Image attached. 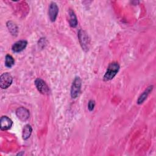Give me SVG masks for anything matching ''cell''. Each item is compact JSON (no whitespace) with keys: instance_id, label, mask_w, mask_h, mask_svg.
I'll list each match as a JSON object with an SVG mask.
<instances>
[{"instance_id":"obj_1","label":"cell","mask_w":156,"mask_h":156,"mask_svg":"<svg viewBox=\"0 0 156 156\" xmlns=\"http://www.w3.org/2000/svg\"><path fill=\"white\" fill-rule=\"evenodd\" d=\"M119 65L117 62H113L109 64L107 71L104 76V80L108 81L113 79L119 70Z\"/></svg>"},{"instance_id":"obj_2","label":"cell","mask_w":156,"mask_h":156,"mask_svg":"<svg viewBox=\"0 0 156 156\" xmlns=\"http://www.w3.org/2000/svg\"><path fill=\"white\" fill-rule=\"evenodd\" d=\"M78 38L82 49L87 51L90 46V39L85 31L80 29L78 32Z\"/></svg>"},{"instance_id":"obj_3","label":"cell","mask_w":156,"mask_h":156,"mask_svg":"<svg viewBox=\"0 0 156 156\" xmlns=\"http://www.w3.org/2000/svg\"><path fill=\"white\" fill-rule=\"evenodd\" d=\"M82 81L79 77H76L73 82L71 88V96L72 98H76L80 91Z\"/></svg>"},{"instance_id":"obj_4","label":"cell","mask_w":156,"mask_h":156,"mask_svg":"<svg viewBox=\"0 0 156 156\" xmlns=\"http://www.w3.org/2000/svg\"><path fill=\"white\" fill-rule=\"evenodd\" d=\"M13 81L11 74L9 73H4L0 77V87L2 89H6L10 86Z\"/></svg>"},{"instance_id":"obj_5","label":"cell","mask_w":156,"mask_h":156,"mask_svg":"<svg viewBox=\"0 0 156 156\" xmlns=\"http://www.w3.org/2000/svg\"><path fill=\"white\" fill-rule=\"evenodd\" d=\"M35 85L38 91L43 94H48L49 93V88L46 83L41 79L37 78L35 80Z\"/></svg>"},{"instance_id":"obj_6","label":"cell","mask_w":156,"mask_h":156,"mask_svg":"<svg viewBox=\"0 0 156 156\" xmlns=\"http://www.w3.org/2000/svg\"><path fill=\"white\" fill-rule=\"evenodd\" d=\"M16 115L17 117L22 121H27L30 116L29 111L23 107H19L16 109Z\"/></svg>"},{"instance_id":"obj_7","label":"cell","mask_w":156,"mask_h":156,"mask_svg":"<svg viewBox=\"0 0 156 156\" xmlns=\"http://www.w3.org/2000/svg\"><path fill=\"white\" fill-rule=\"evenodd\" d=\"M58 12V8L57 4L54 2H52L50 4V5L49 7V16L52 22H54L55 21L57 16Z\"/></svg>"},{"instance_id":"obj_8","label":"cell","mask_w":156,"mask_h":156,"mask_svg":"<svg viewBox=\"0 0 156 156\" xmlns=\"http://www.w3.org/2000/svg\"><path fill=\"white\" fill-rule=\"evenodd\" d=\"M0 128L2 130H7L11 128L12 126V121L7 116H2L0 119Z\"/></svg>"},{"instance_id":"obj_9","label":"cell","mask_w":156,"mask_h":156,"mask_svg":"<svg viewBox=\"0 0 156 156\" xmlns=\"http://www.w3.org/2000/svg\"><path fill=\"white\" fill-rule=\"evenodd\" d=\"M27 44V41L26 40H20L15 42L12 47V50L14 52H20L23 51Z\"/></svg>"},{"instance_id":"obj_10","label":"cell","mask_w":156,"mask_h":156,"mask_svg":"<svg viewBox=\"0 0 156 156\" xmlns=\"http://www.w3.org/2000/svg\"><path fill=\"white\" fill-rule=\"evenodd\" d=\"M153 89V86L152 85H150L144 91L143 93L139 96L138 101H137V104H141L144 102V101L147 99L148 95L149 94V93L152 91Z\"/></svg>"},{"instance_id":"obj_11","label":"cell","mask_w":156,"mask_h":156,"mask_svg":"<svg viewBox=\"0 0 156 156\" xmlns=\"http://www.w3.org/2000/svg\"><path fill=\"white\" fill-rule=\"evenodd\" d=\"M32 132V127L29 124H26L23 128V132H22V136L23 140H27L30 136Z\"/></svg>"},{"instance_id":"obj_12","label":"cell","mask_w":156,"mask_h":156,"mask_svg":"<svg viewBox=\"0 0 156 156\" xmlns=\"http://www.w3.org/2000/svg\"><path fill=\"white\" fill-rule=\"evenodd\" d=\"M69 25L72 27H76L77 25V17L74 12L73 10H70L69 11Z\"/></svg>"},{"instance_id":"obj_13","label":"cell","mask_w":156,"mask_h":156,"mask_svg":"<svg viewBox=\"0 0 156 156\" xmlns=\"http://www.w3.org/2000/svg\"><path fill=\"white\" fill-rule=\"evenodd\" d=\"M7 26L9 29V32L11 33L12 35H16L17 32H18V27L12 21H8L7 23Z\"/></svg>"},{"instance_id":"obj_14","label":"cell","mask_w":156,"mask_h":156,"mask_svg":"<svg viewBox=\"0 0 156 156\" xmlns=\"http://www.w3.org/2000/svg\"><path fill=\"white\" fill-rule=\"evenodd\" d=\"M15 64V60L13 57L9 54L6 55L5 58V65L8 68L12 67Z\"/></svg>"},{"instance_id":"obj_15","label":"cell","mask_w":156,"mask_h":156,"mask_svg":"<svg viewBox=\"0 0 156 156\" xmlns=\"http://www.w3.org/2000/svg\"><path fill=\"white\" fill-rule=\"evenodd\" d=\"M95 106V102L93 100H90L88 104V108L90 111H93Z\"/></svg>"}]
</instances>
